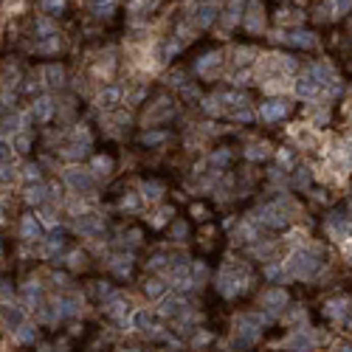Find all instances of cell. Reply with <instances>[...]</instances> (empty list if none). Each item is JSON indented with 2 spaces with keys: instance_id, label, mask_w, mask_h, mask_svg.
<instances>
[{
  "instance_id": "d590c367",
  "label": "cell",
  "mask_w": 352,
  "mask_h": 352,
  "mask_svg": "<svg viewBox=\"0 0 352 352\" xmlns=\"http://www.w3.org/2000/svg\"><path fill=\"white\" fill-rule=\"evenodd\" d=\"M40 9H43V12H54V14H60L62 9H65V0H40Z\"/></svg>"
},
{
  "instance_id": "be15d7a7",
  "label": "cell",
  "mask_w": 352,
  "mask_h": 352,
  "mask_svg": "<svg viewBox=\"0 0 352 352\" xmlns=\"http://www.w3.org/2000/svg\"><path fill=\"white\" fill-rule=\"evenodd\" d=\"M71 265H73V268H79V265H82V254H71Z\"/></svg>"
},
{
  "instance_id": "603a6c76",
  "label": "cell",
  "mask_w": 352,
  "mask_h": 352,
  "mask_svg": "<svg viewBox=\"0 0 352 352\" xmlns=\"http://www.w3.org/2000/svg\"><path fill=\"white\" fill-rule=\"evenodd\" d=\"M20 296H23V302H25V304L37 307V304H40V299H43V290H40V285H37V282H28V285H23Z\"/></svg>"
},
{
  "instance_id": "836d02e7",
  "label": "cell",
  "mask_w": 352,
  "mask_h": 352,
  "mask_svg": "<svg viewBox=\"0 0 352 352\" xmlns=\"http://www.w3.org/2000/svg\"><path fill=\"white\" fill-rule=\"evenodd\" d=\"M240 6H243V0H231V3H228V12H225V23H228V25L237 23V17H240Z\"/></svg>"
},
{
  "instance_id": "30bf717a",
  "label": "cell",
  "mask_w": 352,
  "mask_h": 352,
  "mask_svg": "<svg viewBox=\"0 0 352 352\" xmlns=\"http://www.w3.org/2000/svg\"><path fill=\"white\" fill-rule=\"evenodd\" d=\"M54 310H56V316H60V318H71V316H76V313L82 310V299L76 296V293L60 296V299H56V304H54Z\"/></svg>"
},
{
  "instance_id": "f1b7e54d",
  "label": "cell",
  "mask_w": 352,
  "mask_h": 352,
  "mask_svg": "<svg viewBox=\"0 0 352 352\" xmlns=\"http://www.w3.org/2000/svg\"><path fill=\"white\" fill-rule=\"evenodd\" d=\"M265 276H268V279H273V282H285L287 276H290V271H287L285 262H282V265L276 262V265H268L265 268Z\"/></svg>"
},
{
  "instance_id": "ffe728a7",
  "label": "cell",
  "mask_w": 352,
  "mask_h": 352,
  "mask_svg": "<svg viewBox=\"0 0 352 352\" xmlns=\"http://www.w3.org/2000/svg\"><path fill=\"white\" fill-rule=\"evenodd\" d=\"M51 113H54V102H51L48 96H40L34 102V119L37 122H48Z\"/></svg>"
},
{
  "instance_id": "ee69618b",
  "label": "cell",
  "mask_w": 352,
  "mask_h": 352,
  "mask_svg": "<svg viewBox=\"0 0 352 352\" xmlns=\"http://www.w3.org/2000/svg\"><path fill=\"white\" fill-rule=\"evenodd\" d=\"M304 321V310L302 307H293L290 313H285V324H299Z\"/></svg>"
},
{
  "instance_id": "1f68e13d",
  "label": "cell",
  "mask_w": 352,
  "mask_h": 352,
  "mask_svg": "<svg viewBox=\"0 0 352 352\" xmlns=\"http://www.w3.org/2000/svg\"><path fill=\"white\" fill-rule=\"evenodd\" d=\"M144 290H146V296L158 299V296H164V293H166V285H164L161 279H150V282H146V287H144Z\"/></svg>"
},
{
  "instance_id": "e7e4bbea",
  "label": "cell",
  "mask_w": 352,
  "mask_h": 352,
  "mask_svg": "<svg viewBox=\"0 0 352 352\" xmlns=\"http://www.w3.org/2000/svg\"><path fill=\"white\" fill-rule=\"evenodd\" d=\"M175 234H178V237H183V234H186V225L178 223V225H175Z\"/></svg>"
},
{
  "instance_id": "2e32d148",
  "label": "cell",
  "mask_w": 352,
  "mask_h": 352,
  "mask_svg": "<svg viewBox=\"0 0 352 352\" xmlns=\"http://www.w3.org/2000/svg\"><path fill=\"white\" fill-rule=\"evenodd\" d=\"M107 313H110L113 318H119V321H127V316H130V302H127L124 296H110Z\"/></svg>"
},
{
  "instance_id": "8992f818",
  "label": "cell",
  "mask_w": 352,
  "mask_h": 352,
  "mask_svg": "<svg viewBox=\"0 0 352 352\" xmlns=\"http://www.w3.org/2000/svg\"><path fill=\"white\" fill-rule=\"evenodd\" d=\"M158 313L166 318H183V316H189V302L183 296H166V299H161Z\"/></svg>"
},
{
  "instance_id": "11a10c76",
  "label": "cell",
  "mask_w": 352,
  "mask_h": 352,
  "mask_svg": "<svg viewBox=\"0 0 352 352\" xmlns=\"http://www.w3.org/2000/svg\"><path fill=\"white\" fill-rule=\"evenodd\" d=\"M37 34H51L54 37V25H51L48 20H40V23H37Z\"/></svg>"
},
{
  "instance_id": "4316f807",
  "label": "cell",
  "mask_w": 352,
  "mask_h": 352,
  "mask_svg": "<svg viewBox=\"0 0 352 352\" xmlns=\"http://www.w3.org/2000/svg\"><path fill=\"white\" fill-rule=\"evenodd\" d=\"M110 268H113L119 276H130V271H133V256H113Z\"/></svg>"
},
{
  "instance_id": "9a60e30c",
  "label": "cell",
  "mask_w": 352,
  "mask_h": 352,
  "mask_svg": "<svg viewBox=\"0 0 352 352\" xmlns=\"http://www.w3.org/2000/svg\"><path fill=\"white\" fill-rule=\"evenodd\" d=\"M20 237L34 243V240H43V225L37 223V217H23L20 223Z\"/></svg>"
},
{
  "instance_id": "4dcf8cb0",
  "label": "cell",
  "mask_w": 352,
  "mask_h": 352,
  "mask_svg": "<svg viewBox=\"0 0 352 352\" xmlns=\"http://www.w3.org/2000/svg\"><path fill=\"white\" fill-rule=\"evenodd\" d=\"M45 194H48V189H45L43 183H37V186L31 183L28 192H25V200H28V203H43V200H45Z\"/></svg>"
},
{
  "instance_id": "e0dca14e",
  "label": "cell",
  "mask_w": 352,
  "mask_h": 352,
  "mask_svg": "<svg viewBox=\"0 0 352 352\" xmlns=\"http://www.w3.org/2000/svg\"><path fill=\"white\" fill-rule=\"evenodd\" d=\"M346 310H349V299H333V302L327 304V310H324V313H327L333 321H344V318H346Z\"/></svg>"
},
{
  "instance_id": "816d5d0a",
  "label": "cell",
  "mask_w": 352,
  "mask_h": 352,
  "mask_svg": "<svg viewBox=\"0 0 352 352\" xmlns=\"http://www.w3.org/2000/svg\"><path fill=\"white\" fill-rule=\"evenodd\" d=\"M60 48V40H51V43H43V45H37V51H40V54H51V51H56Z\"/></svg>"
},
{
  "instance_id": "94428289",
  "label": "cell",
  "mask_w": 352,
  "mask_h": 352,
  "mask_svg": "<svg viewBox=\"0 0 352 352\" xmlns=\"http://www.w3.org/2000/svg\"><path fill=\"white\" fill-rule=\"evenodd\" d=\"M96 285H99V287H96V293H99V296H110V287L104 285V282H96Z\"/></svg>"
},
{
  "instance_id": "bcb514c9",
  "label": "cell",
  "mask_w": 352,
  "mask_h": 352,
  "mask_svg": "<svg viewBox=\"0 0 352 352\" xmlns=\"http://www.w3.org/2000/svg\"><path fill=\"white\" fill-rule=\"evenodd\" d=\"M166 262H169V259H166L164 254H155L150 262H146V268H152V271H164V268H166Z\"/></svg>"
},
{
  "instance_id": "7c38bea8",
  "label": "cell",
  "mask_w": 352,
  "mask_h": 352,
  "mask_svg": "<svg viewBox=\"0 0 352 352\" xmlns=\"http://www.w3.org/2000/svg\"><path fill=\"white\" fill-rule=\"evenodd\" d=\"M76 228H79V234H85V237H96V234H102L104 220L99 217V214H79Z\"/></svg>"
},
{
  "instance_id": "5b68a950",
  "label": "cell",
  "mask_w": 352,
  "mask_h": 352,
  "mask_svg": "<svg viewBox=\"0 0 352 352\" xmlns=\"http://www.w3.org/2000/svg\"><path fill=\"white\" fill-rule=\"evenodd\" d=\"M327 231L338 240V243H349L352 240V220L344 217V214H330L327 217Z\"/></svg>"
},
{
  "instance_id": "91938a15",
  "label": "cell",
  "mask_w": 352,
  "mask_h": 352,
  "mask_svg": "<svg viewBox=\"0 0 352 352\" xmlns=\"http://www.w3.org/2000/svg\"><path fill=\"white\" fill-rule=\"evenodd\" d=\"M135 206H138L135 197H124V200H122V209H135Z\"/></svg>"
},
{
  "instance_id": "d6a6232c",
  "label": "cell",
  "mask_w": 352,
  "mask_h": 352,
  "mask_svg": "<svg viewBox=\"0 0 352 352\" xmlns=\"http://www.w3.org/2000/svg\"><path fill=\"white\" fill-rule=\"evenodd\" d=\"M110 169H113V161L110 158H104V155L93 158V172H96V175H110Z\"/></svg>"
},
{
  "instance_id": "4fadbf2b",
  "label": "cell",
  "mask_w": 352,
  "mask_h": 352,
  "mask_svg": "<svg viewBox=\"0 0 352 352\" xmlns=\"http://www.w3.org/2000/svg\"><path fill=\"white\" fill-rule=\"evenodd\" d=\"M318 93H321V85L316 82V76L313 73H304L302 79L296 82V96H302V99H316Z\"/></svg>"
},
{
  "instance_id": "74e56055",
  "label": "cell",
  "mask_w": 352,
  "mask_h": 352,
  "mask_svg": "<svg viewBox=\"0 0 352 352\" xmlns=\"http://www.w3.org/2000/svg\"><path fill=\"white\" fill-rule=\"evenodd\" d=\"M85 152H87V144H71V146H68V150L65 152H62V155H65V158H82V155H85Z\"/></svg>"
},
{
  "instance_id": "f5cc1de1",
  "label": "cell",
  "mask_w": 352,
  "mask_h": 352,
  "mask_svg": "<svg viewBox=\"0 0 352 352\" xmlns=\"http://www.w3.org/2000/svg\"><path fill=\"white\" fill-rule=\"evenodd\" d=\"M271 251H273L271 243H256V245H254V254H256V256H268Z\"/></svg>"
},
{
  "instance_id": "b9f144b4",
  "label": "cell",
  "mask_w": 352,
  "mask_h": 352,
  "mask_svg": "<svg viewBox=\"0 0 352 352\" xmlns=\"http://www.w3.org/2000/svg\"><path fill=\"white\" fill-rule=\"evenodd\" d=\"M28 144H31V138L25 133H20V135H14V141H12V146L17 152H28Z\"/></svg>"
},
{
  "instance_id": "f907efd6",
  "label": "cell",
  "mask_w": 352,
  "mask_h": 352,
  "mask_svg": "<svg viewBox=\"0 0 352 352\" xmlns=\"http://www.w3.org/2000/svg\"><path fill=\"white\" fill-rule=\"evenodd\" d=\"M234 56H237V65H245L248 56H254V51H251V48H237V51H234Z\"/></svg>"
},
{
  "instance_id": "44dd1931",
  "label": "cell",
  "mask_w": 352,
  "mask_h": 352,
  "mask_svg": "<svg viewBox=\"0 0 352 352\" xmlns=\"http://www.w3.org/2000/svg\"><path fill=\"white\" fill-rule=\"evenodd\" d=\"M285 40L299 45V48H313L316 45V37L310 34V31H293V34H285Z\"/></svg>"
},
{
  "instance_id": "5bb4252c",
  "label": "cell",
  "mask_w": 352,
  "mask_h": 352,
  "mask_svg": "<svg viewBox=\"0 0 352 352\" xmlns=\"http://www.w3.org/2000/svg\"><path fill=\"white\" fill-rule=\"evenodd\" d=\"M214 17H217V3L214 0H203L200 6H197V12H194V25L206 28V25L214 23Z\"/></svg>"
},
{
  "instance_id": "f35d334b",
  "label": "cell",
  "mask_w": 352,
  "mask_h": 352,
  "mask_svg": "<svg viewBox=\"0 0 352 352\" xmlns=\"http://www.w3.org/2000/svg\"><path fill=\"white\" fill-rule=\"evenodd\" d=\"M56 251H62V234H51L45 243V254H56Z\"/></svg>"
},
{
  "instance_id": "6f0895ef",
  "label": "cell",
  "mask_w": 352,
  "mask_h": 352,
  "mask_svg": "<svg viewBox=\"0 0 352 352\" xmlns=\"http://www.w3.org/2000/svg\"><path fill=\"white\" fill-rule=\"evenodd\" d=\"M169 214H172V209H161V212L152 217V225H164V220L169 217Z\"/></svg>"
},
{
  "instance_id": "8fae6325",
  "label": "cell",
  "mask_w": 352,
  "mask_h": 352,
  "mask_svg": "<svg viewBox=\"0 0 352 352\" xmlns=\"http://www.w3.org/2000/svg\"><path fill=\"white\" fill-rule=\"evenodd\" d=\"M65 183L76 192H91L93 189V175L85 169H68L65 172Z\"/></svg>"
},
{
  "instance_id": "f546056e",
  "label": "cell",
  "mask_w": 352,
  "mask_h": 352,
  "mask_svg": "<svg viewBox=\"0 0 352 352\" xmlns=\"http://www.w3.org/2000/svg\"><path fill=\"white\" fill-rule=\"evenodd\" d=\"M161 194H164L161 183H141V197L144 200H161Z\"/></svg>"
},
{
  "instance_id": "6da1fadb",
  "label": "cell",
  "mask_w": 352,
  "mask_h": 352,
  "mask_svg": "<svg viewBox=\"0 0 352 352\" xmlns=\"http://www.w3.org/2000/svg\"><path fill=\"white\" fill-rule=\"evenodd\" d=\"M251 282V273L245 265H240V262H225L223 271L217 273V290L223 293V296H237V293H243L245 287H248Z\"/></svg>"
},
{
  "instance_id": "277c9868",
  "label": "cell",
  "mask_w": 352,
  "mask_h": 352,
  "mask_svg": "<svg viewBox=\"0 0 352 352\" xmlns=\"http://www.w3.org/2000/svg\"><path fill=\"white\" fill-rule=\"evenodd\" d=\"M268 318L259 316V313H243V316L234 321V330H237V338L243 344H254L256 338L262 335V327H265Z\"/></svg>"
},
{
  "instance_id": "d4e9b609",
  "label": "cell",
  "mask_w": 352,
  "mask_h": 352,
  "mask_svg": "<svg viewBox=\"0 0 352 352\" xmlns=\"http://www.w3.org/2000/svg\"><path fill=\"white\" fill-rule=\"evenodd\" d=\"M119 99H122V91H119V87H104L102 93H99V107H115V102H119Z\"/></svg>"
},
{
  "instance_id": "7dc6e473",
  "label": "cell",
  "mask_w": 352,
  "mask_h": 352,
  "mask_svg": "<svg viewBox=\"0 0 352 352\" xmlns=\"http://www.w3.org/2000/svg\"><path fill=\"white\" fill-rule=\"evenodd\" d=\"M23 178H25L28 183H40V169H37L34 164H28V166L23 169Z\"/></svg>"
},
{
  "instance_id": "60d3db41",
  "label": "cell",
  "mask_w": 352,
  "mask_h": 352,
  "mask_svg": "<svg viewBox=\"0 0 352 352\" xmlns=\"http://www.w3.org/2000/svg\"><path fill=\"white\" fill-rule=\"evenodd\" d=\"M34 335H37V330L31 327V324H23V327H17V341H34Z\"/></svg>"
},
{
  "instance_id": "8d00e7d4",
  "label": "cell",
  "mask_w": 352,
  "mask_h": 352,
  "mask_svg": "<svg viewBox=\"0 0 352 352\" xmlns=\"http://www.w3.org/2000/svg\"><path fill=\"white\" fill-rule=\"evenodd\" d=\"M203 107H206V113H220V110H223V99H220V93L217 96H209L206 102H203Z\"/></svg>"
},
{
  "instance_id": "ac0fdd59",
  "label": "cell",
  "mask_w": 352,
  "mask_h": 352,
  "mask_svg": "<svg viewBox=\"0 0 352 352\" xmlns=\"http://www.w3.org/2000/svg\"><path fill=\"white\" fill-rule=\"evenodd\" d=\"M169 115H172V104H169V99H158L155 110H152V113H146V124L164 122V119H169Z\"/></svg>"
},
{
  "instance_id": "cb8c5ba5",
  "label": "cell",
  "mask_w": 352,
  "mask_h": 352,
  "mask_svg": "<svg viewBox=\"0 0 352 352\" xmlns=\"http://www.w3.org/2000/svg\"><path fill=\"white\" fill-rule=\"evenodd\" d=\"M43 76H45V85L56 87V85H62V79H65V71H62L60 65H45L43 68Z\"/></svg>"
},
{
  "instance_id": "680465c9",
  "label": "cell",
  "mask_w": 352,
  "mask_h": 352,
  "mask_svg": "<svg viewBox=\"0 0 352 352\" xmlns=\"http://www.w3.org/2000/svg\"><path fill=\"white\" fill-rule=\"evenodd\" d=\"M307 181H310V175H304V169H299V175H296V186H307Z\"/></svg>"
},
{
  "instance_id": "e575fe53",
  "label": "cell",
  "mask_w": 352,
  "mask_h": 352,
  "mask_svg": "<svg viewBox=\"0 0 352 352\" xmlns=\"http://www.w3.org/2000/svg\"><path fill=\"white\" fill-rule=\"evenodd\" d=\"M327 6L333 9V14H346L352 9V0H327Z\"/></svg>"
},
{
  "instance_id": "6125c7cd",
  "label": "cell",
  "mask_w": 352,
  "mask_h": 352,
  "mask_svg": "<svg viewBox=\"0 0 352 352\" xmlns=\"http://www.w3.org/2000/svg\"><path fill=\"white\" fill-rule=\"evenodd\" d=\"M279 164H285V166L290 164V152H285V150L279 152Z\"/></svg>"
},
{
  "instance_id": "ba28073f",
  "label": "cell",
  "mask_w": 352,
  "mask_h": 352,
  "mask_svg": "<svg viewBox=\"0 0 352 352\" xmlns=\"http://www.w3.org/2000/svg\"><path fill=\"white\" fill-rule=\"evenodd\" d=\"M287 110H290V104L285 99H273V102H265L259 107V119L262 122H279V119L287 115Z\"/></svg>"
},
{
  "instance_id": "52a82bcc",
  "label": "cell",
  "mask_w": 352,
  "mask_h": 352,
  "mask_svg": "<svg viewBox=\"0 0 352 352\" xmlns=\"http://www.w3.org/2000/svg\"><path fill=\"white\" fill-rule=\"evenodd\" d=\"M259 304L265 310H271V313H279V310H285V304H287V290L285 287H271V290H265L259 296Z\"/></svg>"
},
{
  "instance_id": "db71d44e",
  "label": "cell",
  "mask_w": 352,
  "mask_h": 352,
  "mask_svg": "<svg viewBox=\"0 0 352 352\" xmlns=\"http://www.w3.org/2000/svg\"><path fill=\"white\" fill-rule=\"evenodd\" d=\"M166 138V133H146L144 135V144H161Z\"/></svg>"
},
{
  "instance_id": "7bdbcfd3",
  "label": "cell",
  "mask_w": 352,
  "mask_h": 352,
  "mask_svg": "<svg viewBox=\"0 0 352 352\" xmlns=\"http://www.w3.org/2000/svg\"><path fill=\"white\" fill-rule=\"evenodd\" d=\"M209 161H212L214 166H225V164L231 161V152H228V150H220V152H214V155H212Z\"/></svg>"
},
{
  "instance_id": "9f6ffc18",
  "label": "cell",
  "mask_w": 352,
  "mask_h": 352,
  "mask_svg": "<svg viewBox=\"0 0 352 352\" xmlns=\"http://www.w3.org/2000/svg\"><path fill=\"white\" fill-rule=\"evenodd\" d=\"M17 127H20V119H17V115H14V119H6V122H3V133H14Z\"/></svg>"
},
{
  "instance_id": "f6af8a7d",
  "label": "cell",
  "mask_w": 352,
  "mask_h": 352,
  "mask_svg": "<svg viewBox=\"0 0 352 352\" xmlns=\"http://www.w3.org/2000/svg\"><path fill=\"white\" fill-rule=\"evenodd\" d=\"M12 155H14V146L6 144V141H0V164H9Z\"/></svg>"
},
{
  "instance_id": "484cf974",
  "label": "cell",
  "mask_w": 352,
  "mask_h": 352,
  "mask_svg": "<svg viewBox=\"0 0 352 352\" xmlns=\"http://www.w3.org/2000/svg\"><path fill=\"white\" fill-rule=\"evenodd\" d=\"M130 324H133L135 330H152V316H150V310H135L133 318H130Z\"/></svg>"
},
{
  "instance_id": "83f0119b",
  "label": "cell",
  "mask_w": 352,
  "mask_h": 352,
  "mask_svg": "<svg viewBox=\"0 0 352 352\" xmlns=\"http://www.w3.org/2000/svg\"><path fill=\"white\" fill-rule=\"evenodd\" d=\"M3 318H6V324H9L12 330H17V327H23V324H25V321H23V310L14 307V304H9V307H6Z\"/></svg>"
},
{
  "instance_id": "3957f363",
  "label": "cell",
  "mask_w": 352,
  "mask_h": 352,
  "mask_svg": "<svg viewBox=\"0 0 352 352\" xmlns=\"http://www.w3.org/2000/svg\"><path fill=\"white\" fill-rule=\"evenodd\" d=\"M290 214H296V206H293L290 200H276V203H268V206H262L259 212H256L254 220H259V223L271 225V228H285L287 223H290Z\"/></svg>"
},
{
  "instance_id": "c3c4849f",
  "label": "cell",
  "mask_w": 352,
  "mask_h": 352,
  "mask_svg": "<svg viewBox=\"0 0 352 352\" xmlns=\"http://www.w3.org/2000/svg\"><path fill=\"white\" fill-rule=\"evenodd\" d=\"M341 158H344V166H352V138L341 144Z\"/></svg>"
},
{
  "instance_id": "7402d4cb",
  "label": "cell",
  "mask_w": 352,
  "mask_h": 352,
  "mask_svg": "<svg viewBox=\"0 0 352 352\" xmlns=\"http://www.w3.org/2000/svg\"><path fill=\"white\" fill-rule=\"evenodd\" d=\"M245 28H248V31H259V28H262L259 0H251V6H248V17H245Z\"/></svg>"
},
{
  "instance_id": "681fc988",
  "label": "cell",
  "mask_w": 352,
  "mask_h": 352,
  "mask_svg": "<svg viewBox=\"0 0 352 352\" xmlns=\"http://www.w3.org/2000/svg\"><path fill=\"white\" fill-rule=\"evenodd\" d=\"M14 181V169L9 164H0V183H9Z\"/></svg>"
},
{
  "instance_id": "03108f58",
  "label": "cell",
  "mask_w": 352,
  "mask_h": 352,
  "mask_svg": "<svg viewBox=\"0 0 352 352\" xmlns=\"http://www.w3.org/2000/svg\"><path fill=\"white\" fill-rule=\"evenodd\" d=\"M40 352H54V349H51V346H43V349H40Z\"/></svg>"
},
{
  "instance_id": "d6986e66",
  "label": "cell",
  "mask_w": 352,
  "mask_h": 352,
  "mask_svg": "<svg viewBox=\"0 0 352 352\" xmlns=\"http://www.w3.org/2000/svg\"><path fill=\"white\" fill-rule=\"evenodd\" d=\"M220 60H223V56L214 54V51H212V54H203L200 60H197V65H194V71L200 73V76H209V73H212L214 68L220 65Z\"/></svg>"
},
{
  "instance_id": "ab89813d",
  "label": "cell",
  "mask_w": 352,
  "mask_h": 352,
  "mask_svg": "<svg viewBox=\"0 0 352 352\" xmlns=\"http://www.w3.org/2000/svg\"><path fill=\"white\" fill-rule=\"evenodd\" d=\"M251 161H259V158H265L268 155V146L265 144H254V146H248V152H245Z\"/></svg>"
},
{
  "instance_id": "7a4b0ae2",
  "label": "cell",
  "mask_w": 352,
  "mask_h": 352,
  "mask_svg": "<svg viewBox=\"0 0 352 352\" xmlns=\"http://www.w3.org/2000/svg\"><path fill=\"white\" fill-rule=\"evenodd\" d=\"M287 271H290V276H299V279H313L321 271V254L316 248H296L287 259Z\"/></svg>"
},
{
  "instance_id": "9c48e42d",
  "label": "cell",
  "mask_w": 352,
  "mask_h": 352,
  "mask_svg": "<svg viewBox=\"0 0 352 352\" xmlns=\"http://www.w3.org/2000/svg\"><path fill=\"white\" fill-rule=\"evenodd\" d=\"M316 344V335L310 330H296L290 338H285V349L290 352H310V346Z\"/></svg>"
}]
</instances>
